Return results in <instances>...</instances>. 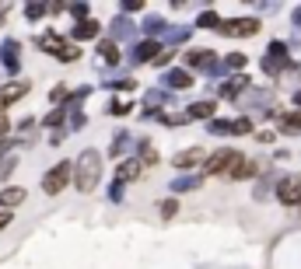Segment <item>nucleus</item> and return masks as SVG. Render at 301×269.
<instances>
[{
    "instance_id": "37998d69",
    "label": "nucleus",
    "mask_w": 301,
    "mask_h": 269,
    "mask_svg": "<svg viewBox=\"0 0 301 269\" xmlns=\"http://www.w3.org/2000/svg\"><path fill=\"white\" fill-rule=\"evenodd\" d=\"M294 25L301 28V7H294Z\"/></svg>"
},
{
    "instance_id": "7ed1b4c3",
    "label": "nucleus",
    "mask_w": 301,
    "mask_h": 269,
    "mask_svg": "<svg viewBox=\"0 0 301 269\" xmlns=\"http://www.w3.org/2000/svg\"><path fill=\"white\" fill-rule=\"evenodd\" d=\"M39 46L46 49V53H53L56 60H63V63H70V60H77V49L70 46V42H63L56 32H46L42 39H39Z\"/></svg>"
},
{
    "instance_id": "39448f33",
    "label": "nucleus",
    "mask_w": 301,
    "mask_h": 269,
    "mask_svg": "<svg viewBox=\"0 0 301 269\" xmlns=\"http://www.w3.org/2000/svg\"><path fill=\"white\" fill-rule=\"evenodd\" d=\"M277 200L287 203V206H298L301 203V175H291V178L277 182Z\"/></svg>"
},
{
    "instance_id": "20e7f679",
    "label": "nucleus",
    "mask_w": 301,
    "mask_h": 269,
    "mask_svg": "<svg viewBox=\"0 0 301 269\" xmlns=\"http://www.w3.org/2000/svg\"><path fill=\"white\" fill-rule=\"evenodd\" d=\"M245 157L238 154V150H231V147H221V150H214L210 154V161H207V175H217V171H231L235 164H242Z\"/></svg>"
},
{
    "instance_id": "bb28decb",
    "label": "nucleus",
    "mask_w": 301,
    "mask_h": 269,
    "mask_svg": "<svg viewBox=\"0 0 301 269\" xmlns=\"http://www.w3.org/2000/svg\"><path fill=\"white\" fill-rule=\"evenodd\" d=\"M196 25H200V28H221V21H217V14H214V11H207Z\"/></svg>"
},
{
    "instance_id": "6e6552de",
    "label": "nucleus",
    "mask_w": 301,
    "mask_h": 269,
    "mask_svg": "<svg viewBox=\"0 0 301 269\" xmlns=\"http://www.w3.org/2000/svg\"><path fill=\"white\" fill-rule=\"evenodd\" d=\"M186 63H189V67H200V70H210V73H217L214 49H189V53H186Z\"/></svg>"
},
{
    "instance_id": "dca6fc26",
    "label": "nucleus",
    "mask_w": 301,
    "mask_h": 269,
    "mask_svg": "<svg viewBox=\"0 0 301 269\" xmlns=\"http://www.w3.org/2000/svg\"><path fill=\"white\" fill-rule=\"evenodd\" d=\"M95 35H98V21H91V18L74 28V39H95Z\"/></svg>"
},
{
    "instance_id": "9b49d317",
    "label": "nucleus",
    "mask_w": 301,
    "mask_h": 269,
    "mask_svg": "<svg viewBox=\"0 0 301 269\" xmlns=\"http://www.w3.org/2000/svg\"><path fill=\"white\" fill-rule=\"evenodd\" d=\"M165 87H175V91H186L189 84H193V77H189V70H168L165 77Z\"/></svg>"
},
{
    "instance_id": "f8f14e48",
    "label": "nucleus",
    "mask_w": 301,
    "mask_h": 269,
    "mask_svg": "<svg viewBox=\"0 0 301 269\" xmlns=\"http://www.w3.org/2000/svg\"><path fill=\"white\" fill-rule=\"evenodd\" d=\"M140 171H144V161H137V157H126L119 168H116V175H119V182H130V178H140Z\"/></svg>"
},
{
    "instance_id": "72a5a7b5",
    "label": "nucleus",
    "mask_w": 301,
    "mask_h": 269,
    "mask_svg": "<svg viewBox=\"0 0 301 269\" xmlns=\"http://www.w3.org/2000/svg\"><path fill=\"white\" fill-rule=\"evenodd\" d=\"M109 112H112V116H126V112H130V105H126V102H112V105H109Z\"/></svg>"
},
{
    "instance_id": "9d476101",
    "label": "nucleus",
    "mask_w": 301,
    "mask_h": 269,
    "mask_svg": "<svg viewBox=\"0 0 301 269\" xmlns=\"http://www.w3.org/2000/svg\"><path fill=\"white\" fill-rule=\"evenodd\" d=\"M25 95H28V84H25V80H14V84H4V87H0V112H4L7 105H14L18 98H25Z\"/></svg>"
},
{
    "instance_id": "2f4dec72",
    "label": "nucleus",
    "mask_w": 301,
    "mask_h": 269,
    "mask_svg": "<svg viewBox=\"0 0 301 269\" xmlns=\"http://www.w3.org/2000/svg\"><path fill=\"white\" fill-rule=\"evenodd\" d=\"M210 133H235V123H210Z\"/></svg>"
},
{
    "instance_id": "5701e85b",
    "label": "nucleus",
    "mask_w": 301,
    "mask_h": 269,
    "mask_svg": "<svg viewBox=\"0 0 301 269\" xmlns=\"http://www.w3.org/2000/svg\"><path fill=\"white\" fill-rule=\"evenodd\" d=\"M130 147H133V136L130 133H116V140H112V154H116V157H119L123 150H130Z\"/></svg>"
},
{
    "instance_id": "79ce46f5",
    "label": "nucleus",
    "mask_w": 301,
    "mask_h": 269,
    "mask_svg": "<svg viewBox=\"0 0 301 269\" xmlns=\"http://www.w3.org/2000/svg\"><path fill=\"white\" fill-rule=\"evenodd\" d=\"M4 133H7V119L0 116V140H4Z\"/></svg>"
},
{
    "instance_id": "4be33fe9",
    "label": "nucleus",
    "mask_w": 301,
    "mask_h": 269,
    "mask_svg": "<svg viewBox=\"0 0 301 269\" xmlns=\"http://www.w3.org/2000/svg\"><path fill=\"white\" fill-rule=\"evenodd\" d=\"M196 186H200V175H186V178L172 182V193H186V189H196Z\"/></svg>"
},
{
    "instance_id": "b1692460",
    "label": "nucleus",
    "mask_w": 301,
    "mask_h": 269,
    "mask_svg": "<svg viewBox=\"0 0 301 269\" xmlns=\"http://www.w3.org/2000/svg\"><path fill=\"white\" fill-rule=\"evenodd\" d=\"M144 28H147L150 35H165V32H168V28H165V21H161V18H147V21H144Z\"/></svg>"
},
{
    "instance_id": "ddd939ff",
    "label": "nucleus",
    "mask_w": 301,
    "mask_h": 269,
    "mask_svg": "<svg viewBox=\"0 0 301 269\" xmlns=\"http://www.w3.org/2000/svg\"><path fill=\"white\" fill-rule=\"evenodd\" d=\"M263 70H266L270 77H277V73L291 70V56H266V60H263Z\"/></svg>"
},
{
    "instance_id": "f03ea898",
    "label": "nucleus",
    "mask_w": 301,
    "mask_h": 269,
    "mask_svg": "<svg viewBox=\"0 0 301 269\" xmlns=\"http://www.w3.org/2000/svg\"><path fill=\"white\" fill-rule=\"evenodd\" d=\"M74 178V168H70V161H60L56 168H49L46 175H42V193H49V196H56V193H63L67 189V182Z\"/></svg>"
},
{
    "instance_id": "473e14b6",
    "label": "nucleus",
    "mask_w": 301,
    "mask_h": 269,
    "mask_svg": "<svg viewBox=\"0 0 301 269\" xmlns=\"http://www.w3.org/2000/svg\"><path fill=\"white\" fill-rule=\"evenodd\" d=\"M161 102H165V91H147V109L150 105H161ZM150 112H154V109H150Z\"/></svg>"
},
{
    "instance_id": "a19ab883",
    "label": "nucleus",
    "mask_w": 301,
    "mask_h": 269,
    "mask_svg": "<svg viewBox=\"0 0 301 269\" xmlns=\"http://www.w3.org/2000/svg\"><path fill=\"white\" fill-rule=\"evenodd\" d=\"M7 224H11V213H0V231H4Z\"/></svg>"
},
{
    "instance_id": "2eb2a0df",
    "label": "nucleus",
    "mask_w": 301,
    "mask_h": 269,
    "mask_svg": "<svg viewBox=\"0 0 301 269\" xmlns=\"http://www.w3.org/2000/svg\"><path fill=\"white\" fill-rule=\"evenodd\" d=\"M210 116H214V102H210V98L189 105V119H210Z\"/></svg>"
},
{
    "instance_id": "412c9836",
    "label": "nucleus",
    "mask_w": 301,
    "mask_h": 269,
    "mask_svg": "<svg viewBox=\"0 0 301 269\" xmlns=\"http://www.w3.org/2000/svg\"><path fill=\"white\" fill-rule=\"evenodd\" d=\"M228 175H231V178H252V175H256V161H242V164L231 168Z\"/></svg>"
},
{
    "instance_id": "423d86ee",
    "label": "nucleus",
    "mask_w": 301,
    "mask_h": 269,
    "mask_svg": "<svg viewBox=\"0 0 301 269\" xmlns=\"http://www.w3.org/2000/svg\"><path fill=\"white\" fill-rule=\"evenodd\" d=\"M217 32H224V35H242V39H249V35H256V32H259V21H256V18L221 21V28H217Z\"/></svg>"
},
{
    "instance_id": "c756f323",
    "label": "nucleus",
    "mask_w": 301,
    "mask_h": 269,
    "mask_svg": "<svg viewBox=\"0 0 301 269\" xmlns=\"http://www.w3.org/2000/svg\"><path fill=\"white\" fill-rule=\"evenodd\" d=\"M63 116H67V109H56V112H49V116H46V126H56V123H63Z\"/></svg>"
},
{
    "instance_id": "a211bd4d",
    "label": "nucleus",
    "mask_w": 301,
    "mask_h": 269,
    "mask_svg": "<svg viewBox=\"0 0 301 269\" xmlns=\"http://www.w3.org/2000/svg\"><path fill=\"white\" fill-rule=\"evenodd\" d=\"M112 35H116V39H133V25H130L126 18H116V21H112Z\"/></svg>"
},
{
    "instance_id": "58836bf2",
    "label": "nucleus",
    "mask_w": 301,
    "mask_h": 269,
    "mask_svg": "<svg viewBox=\"0 0 301 269\" xmlns=\"http://www.w3.org/2000/svg\"><path fill=\"white\" fill-rule=\"evenodd\" d=\"M81 123H84V116H81V112H70V126H67V130H77V126H81Z\"/></svg>"
},
{
    "instance_id": "4468645a",
    "label": "nucleus",
    "mask_w": 301,
    "mask_h": 269,
    "mask_svg": "<svg viewBox=\"0 0 301 269\" xmlns=\"http://www.w3.org/2000/svg\"><path fill=\"white\" fill-rule=\"evenodd\" d=\"M245 84H249V80H245L242 73H235L231 80L221 84V95H224V98H235V95H242V91H245Z\"/></svg>"
},
{
    "instance_id": "f257e3e1",
    "label": "nucleus",
    "mask_w": 301,
    "mask_h": 269,
    "mask_svg": "<svg viewBox=\"0 0 301 269\" xmlns=\"http://www.w3.org/2000/svg\"><path fill=\"white\" fill-rule=\"evenodd\" d=\"M98 178H102V154L98 150H84L77 157V178H74L77 189L81 193H95Z\"/></svg>"
},
{
    "instance_id": "c85d7f7f",
    "label": "nucleus",
    "mask_w": 301,
    "mask_h": 269,
    "mask_svg": "<svg viewBox=\"0 0 301 269\" xmlns=\"http://www.w3.org/2000/svg\"><path fill=\"white\" fill-rule=\"evenodd\" d=\"M280 126H284V130H298L301 116H280Z\"/></svg>"
},
{
    "instance_id": "6ab92c4d",
    "label": "nucleus",
    "mask_w": 301,
    "mask_h": 269,
    "mask_svg": "<svg viewBox=\"0 0 301 269\" xmlns=\"http://www.w3.org/2000/svg\"><path fill=\"white\" fill-rule=\"evenodd\" d=\"M4 63H7V70H18V42L14 39L4 42Z\"/></svg>"
},
{
    "instance_id": "4c0bfd02",
    "label": "nucleus",
    "mask_w": 301,
    "mask_h": 269,
    "mask_svg": "<svg viewBox=\"0 0 301 269\" xmlns=\"http://www.w3.org/2000/svg\"><path fill=\"white\" fill-rule=\"evenodd\" d=\"M14 164H18V161H14V157H4V161H0V178H4V175H7V171H11V168H14Z\"/></svg>"
},
{
    "instance_id": "aec40b11",
    "label": "nucleus",
    "mask_w": 301,
    "mask_h": 269,
    "mask_svg": "<svg viewBox=\"0 0 301 269\" xmlns=\"http://www.w3.org/2000/svg\"><path fill=\"white\" fill-rule=\"evenodd\" d=\"M98 53H102V60H105V63H119V46H116V42H102V46H98Z\"/></svg>"
},
{
    "instance_id": "c9c22d12",
    "label": "nucleus",
    "mask_w": 301,
    "mask_h": 269,
    "mask_svg": "<svg viewBox=\"0 0 301 269\" xmlns=\"http://www.w3.org/2000/svg\"><path fill=\"white\" fill-rule=\"evenodd\" d=\"M70 14H77L81 21H88V4H70Z\"/></svg>"
},
{
    "instance_id": "cd10ccee",
    "label": "nucleus",
    "mask_w": 301,
    "mask_h": 269,
    "mask_svg": "<svg viewBox=\"0 0 301 269\" xmlns=\"http://www.w3.org/2000/svg\"><path fill=\"white\" fill-rule=\"evenodd\" d=\"M25 14H28V21H35V18H42V14H46V7H42V4H28V7H25Z\"/></svg>"
},
{
    "instance_id": "f3484780",
    "label": "nucleus",
    "mask_w": 301,
    "mask_h": 269,
    "mask_svg": "<svg viewBox=\"0 0 301 269\" xmlns=\"http://www.w3.org/2000/svg\"><path fill=\"white\" fill-rule=\"evenodd\" d=\"M25 200V189H18V186H7L4 193H0V203L4 206H14V203H21Z\"/></svg>"
},
{
    "instance_id": "ea45409f",
    "label": "nucleus",
    "mask_w": 301,
    "mask_h": 269,
    "mask_svg": "<svg viewBox=\"0 0 301 269\" xmlns=\"http://www.w3.org/2000/svg\"><path fill=\"white\" fill-rule=\"evenodd\" d=\"M109 196H112V200H123V182H119V178L112 182V193H109Z\"/></svg>"
},
{
    "instance_id": "f704fd0d",
    "label": "nucleus",
    "mask_w": 301,
    "mask_h": 269,
    "mask_svg": "<svg viewBox=\"0 0 301 269\" xmlns=\"http://www.w3.org/2000/svg\"><path fill=\"white\" fill-rule=\"evenodd\" d=\"M175 210H179V203H175V200H168L165 206H161V217L168 220V217H175Z\"/></svg>"
},
{
    "instance_id": "e433bc0d",
    "label": "nucleus",
    "mask_w": 301,
    "mask_h": 269,
    "mask_svg": "<svg viewBox=\"0 0 301 269\" xmlns=\"http://www.w3.org/2000/svg\"><path fill=\"white\" fill-rule=\"evenodd\" d=\"M249 130H252L249 119H235V133H249Z\"/></svg>"
},
{
    "instance_id": "a878e982",
    "label": "nucleus",
    "mask_w": 301,
    "mask_h": 269,
    "mask_svg": "<svg viewBox=\"0 0 301 269\" xmlns=\"http://www.w3.org/2000/svg\"><path fill=\"white\" fill-rule=\"evenodd\" d=\"M140 161H144V164H154V161H158V150H154L150 143H140Z\"/></svg>"
},
{
    "instance_id": "c03bdc74",
    "label": "nucleus",
    "mask_w": 301,
    "mask_h": 269,
    "mask_svg": "<svg viewBox=\"0 0 301 269\" xmlns=\"http://www.w3.org/2000/svg\"><path fill=\"white\" fill-rule=\"evenodd\" d=\"M294 105H298V109H301V91H298V95H294Z\"/></svg>"
},
{
    "instance_id": "7c9ffc66",
    "label": "nucleus",
    "mask_w": 301,
    "mask_h": 269,
    "mask_svg": "<svg viewBox=\"0 0 301 269\" xmlns=\"http://www.w3.org/2000/svg\"><path fill=\"white\" fill-rule=\"evenodd\" d=\"M228 67H231V70H242V67H245V56H242V53H231V56H228Z\"/></svg>"
},
{
    "instance_id": "393cba45",
    "label": "nucleus",
    "mask_w": 301,
    "mask_h": 269,
    "mask_svg": "<svg viewBox=\"0 0 301 269\" xmlns=\"http://www.w3.org/2000/svg\"><path fill=\"white\" fill-rule=\"evenodd\" d=\"M165 39H168V42H186V39H189V28H168Z\"/></svg>"
},
{
    "instance_id": "1a4fd4ad",
    "label": "nucleus",
    "mask_w": 301,
    "mask_h": 269,
    "mask_svg": "<svg viewBox=\"0 0 301 269\" xmlns=\"http://www.w3.org/2000/svg\"><path fill=\"white\" fill-rule=\"evenodd\" d=\"M161 53H165V49H161V42H154V39H150V42H137V46H133L130 60H133V63H147V60H158Z\"/></svg>"
},
{
    "instance_id": "0eeeda50",
    "label": "nucleus",
    "mask_w": 301,
    "mask_h": 269,
    "mask_svg": "<svg viewBox=\"0 0 301 269\" xmlns=\"http://www.w3.org/2000/svg\"><path fill=\"white\" fill-rule=\"evenodd\" d=\"M207 150L203 147H189V150H182V154H175V168L179 171H186V168H196V164H203L207 168Z\"/></svg>"
}]
</instances>
